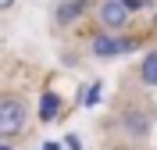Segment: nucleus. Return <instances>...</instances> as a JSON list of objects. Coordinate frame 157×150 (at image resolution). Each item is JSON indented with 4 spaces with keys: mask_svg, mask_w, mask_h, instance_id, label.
<instances>
[{
    "mask_svg": "<svg viewBox=\"0 0 157 150\" xmlns=\"http://www.w3.org/2000/svg\"><path fill=\"white\" fill-rule=\"evenodd\" d=\"M25 121H29V104L18 93H4L0 97V140L7 143L14 136H21L25 132Z\"/></svg>",
    "mask_w": 157,
    "mask_h": 150,
    "instance_id": "1",
    "label": "nucleus"
},
{
    "mask_svg": "<svg viewBox=\"0 0 157 150\" xmlns=\"http://www.w3.org/2000/svg\"><path fill=\"white\" fill-rule=\"evenodd\" d=\"M114 121H118V129L125 132L128 140H147L150 129H154V107L150 104H128Z\"/></svg>",
    "mask_w": 157,
    "mask_h": 150,
    "instance_id": "2",
    "label": "nucleus"
},
{
    "mask_svg": "<svg viewBox=\"0 0 157 150\" xmlns=\"http://www.w3.org/2000/svg\"><path fill=\"white\" fill-rule=\"evenodd\" d=\"M97 21H100L107 32H118V29H125L128 11H125L121 0H100V4H97Z\"/></svg>",
    "mask_w": 157,
    "mask_h": 150,
    "instance_id": "3",
    "label": "nucleus"
},
{
    "mask_svg": "<svg viewBox=\"0 0 157 150\" xmlns=\"http://www.w3.org/2000/svg\"><path fill=\"white\" fill-rule=\"evenodd\" d=\"M89 50H93L97 57H118V54L132 50V40H121V36H111V32H104V36H93Z\"/></svg>",
    "mask_w": 157,
    "mask_h": 150,
    "instance_id": "4",
    "label": "nucleus"
},
{
    "mask_svg": "<svg viewBox=\"0 0 157 150\" xmlns=\"http://www.w3.org/2000/svg\"><path fill=\"white\" fill-rule=\"evenodd\" d=\"M86 7H89V0H61L54 7V21L57 25H71V21H78L86 14Z\"/></svg>",
    "mask_w": 157,
    "mask_h": 150,
    "instance_id": "5",
    "label": "nucleus"
},
{
    "mask_svg": "<svg viewBox=\"0 0 157 150\" xmlns=\"http://www.w3.org/2000/svg\"><path fill=\"white\" fill-rule=\"evenodd\" d=\"M139 82L143 86H157V50H150L147 57L139 61Z\"/></svg>",
    "mask_w": 157,
    "mask_h": 150,
    "instance_id": "6",
    "label": "nucleus"
},
{
    "mask_svg": "<svg viewBox=\"0 0 157 150\" xmlns=\"http://www.w3.org/2000/svg\"><path fill=\"white\" fill-rule=\"evenodd\" d=\"M61 114V97L57 93H43V104H39V118L43 121H54Z\"/></svg>",
    "mask_w": 157,
    "mask_h": 150,
    "instance_id": "7",
    "label": "nucleus"
},
{
    "mask_svg": "<svg viewBox=\"0 0 157 150\" xmlns=\"http://www.w3.org/2000/svg\"><path fill=\"white\" fill-rule=\"evenodd\" d=\"M97 100H100V86H89V93L82 97V104H86V107H93Z\"/></svg>",
    "mask_w": 157,
    "mask_h": 150,
    "instance_id": "8",
    "label": "nucleus"
},
{
    "mask_svg": "<svg viewBox=\"0 0 157 150\" xmlns=\"http://www.w3.org/2000/svg\"><path fill=\"white\" fill-rule=\"evenodd\" d=\"M64 147H68V150H82V143H78V136H68V140H64Z\"/></svg>",
    "mask_w": 157,
    "mask_h": 150,
    "instance_id": "9",
    "label": "nucleus"
},
{
    "mask_svg": "<svg viewBox=\"0 0 157 150\" xmlns=\"http://www.w3.org/2000/svg\"><path fill=\"white\" fill-rule=\"evenodd\" d=\"M11 4H14V0H0V11H7V7H11Z\"/></svg>",
    "mask_w": 157,
    "mask_h": 150,
    "instance_id": "10",
    "label": "nucleus"
},
{
    "mask_svg": "<svg viewBox=\"0 0 157 150\" xmlns=\"http://www.w3.org/2000/svg\"><path fill=\"white\" fill-rule=\"evenodd\" d=\"M43 150H61V143H47V147H43Z\"/></svg>",
    "mask_w": 157,
    "mask_h": 150,
    "instance_id": "11",
    "label": "nucleus"
},
{
    "mask_svg": "<svg viewBox=\"0 0 157 150\" xmlns=\"http://www.w3.org/2000/svg\"><path fill=\"white\" fill-rule=\"evenodd\" d=\"M0 150H11V143H4V140H0Z\"/></svg>",
    "mask_w": 157,
    "mask_h": 150,
    "instance_id": "12",
    "label": "nucleus"
}]
</instances>
